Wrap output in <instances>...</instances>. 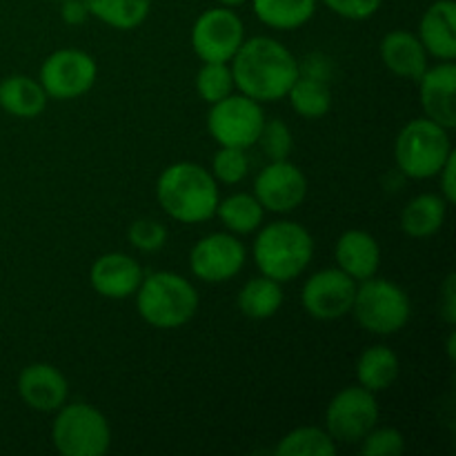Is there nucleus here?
<instances>
[{"mask_svg":"<svg viewBox=\"0 0 456 456\" xmlns=\"http://www.w3.org/2000/svg\"><path fill=\"white\" fill-rule=\"evenodd\" d=\"M401 374L399 356L387 346H372L361 352L356 361V381L370 392H386L396 383Z\"/></svg>","mask_w":456,"mask_h":456,"instance_id":"obj_21","label":"nucleus"},{"mask_svg":"<svg viewBox=\"0 0 456 456\" xmlns=\"http://www.w3.org/2000/svg\"><path fill=\"white\" fill-rule=\"evenodd\" d=\"M334 71V62L330 61L323 53H310L305 56V61L298 62V76H307V78L323 80V83H330Z\"/></svg>","mask_w":456,"mask_h":456,"instance_id":"obj_36","label":"nucleus"},{"mask_svg":"<svg viewBox=\"0 0 456 456\" xmlns=\"http://www.w3.org/2000/svg\"><path fill=\"white\" fill-rule=\"evenodd\" d=\"M356 281L338 267H328L305 281L301 289L303 310L316 321H338L352 312Z\"/></svg>","mask_w":456,"mask_h":456,"instance_id":"obj_13","label":"nucleus"},{"mask_svg":"<svg viewBox=\"0 0 456 456\" xmlns=\"http://www.w3.org/2000/svg\"><path fill=\"white\" fill-rule=\"evenodd\" d=\"M279 456H334L337 441L328 435L325 428L303 426L288 432L276 445Z\"/></svg>","mask_w":456,"mask_h":456,"instance_id":"obj_29","label":"nucleus"},{"mask_svg":"<svg viewBox=\"0 0 456 456\" xmlns=\"http://www.w3.org/2000/svg\"><path fill=\"white\" fill-rule=\"evenodd\" d=\"M256 145H261L263 154H265L270 160L289 159L294 147V138H292V132H289L288 123L281 118L265 120Z\"/></svg>","mask_w":456,"mask_h":456,"instance_id":"obj_32","label":"nucleus"},{"mask_svg":"<svg viewBox=\"0 0 456 456\" xmlns=\"http://www.w3.org/2000/svg\"><path fill=\"white\" fill-rule=\"evenodd\" d=\"M254 196L265 212L289 214L301 208L307 196V178L294 163L270 160L254 178Z\"/></svg>","mask_w":456,"mask_h":456,"instance_id":"obj_14","label":"nucleus"},{"mask_svg":"<svg viewBox=\"0 0 456 456\" xmlns=\"http://www.w3.org/2000/svg\"><path fill=\"white\" fill-rule=\"evenodd\" d=\"M456 65L454 61H439V65L428 67L419 78V98L426 111V118L435 120L441 127H456Z\"/></svg>","mask_w":456,"mask_h":456,"instance_id":"obj_15","label":"nucleus"},{"mask_svg":"<svg viewBox=\"0 0 456 456\" xmlns=\"http://www.w3.org/2000/svg\"><path fill=\"white\" fill-rule=\"evenodd\" d=\"M214 216L221 218V223L225 225L227 232L236 236H245L256 232L263 225V218H265V209L258 203V199L254 194H232L227 199L218 200V208Z\"/></svg>","mask_w":456,"mask_h":456,"instance_id":"obj_26","label":"nucleus"},{"mask_svg":"<svg viewBox=\"0 0 456 456\" xmlns=\"http://www.w3.org/2000/svg\"><path fill=\"white\" fill-rule=\"evenodd\" d=\"M439 176V185L441 191L439 194L448 200V205H452L456 200V154L452 151L450 159L445 160V165L441 167V172L436 174Z\"/></svg>","mask_w":456,"mask_h":456,"instance_id":"obj_38","label":"nucleus"},{"mask_svg":"<svg viewBox=\"0 0 456 456\" xmlns=\"http://www.w3.org/2000/svg\"><path fill=\"white\" fill-rule=\"evenodd\" d=\"M98 78V65L83 49H58L45 58L40 67L38 83L49 98L74 101L85 96Z\"/></svg>","mask_w":456,"mask_h":456,"instance_id":"obj_10","label":"nucleus"},{"mask_svg":"<svg viewBox=\"0 0 456 456\" xmlns=\"http://www.w3.org/2000/svg\"><path fill=\"white\" fill-rule=\"evenodd\" d=\"M379 53H381L383 65L399 78L419 80L423 71L428 69V52L419 36L412 31L395 29L386 34Z\"/></svg>","mask_w":456,"mask_h":456,"instance_id":"obj_20","label":"nucleus"},{"mask_svg":"<svg viewBox=\"0 0 456 456\" xmlns=\"http://www.w3.org/2000/svg\"><path fill=\"white\" fill-rule=\"evenodd\" d=\"M441 301H439V312L445 319V323L454 325L456 323V276L448 274V279L444 281L439 289Z\"/></svg>","mask_w":456,"mask_h":456,"instance_id":"obj_37","label":"nucleus"},{"mask_svg":"<svg viewBox=\"0 0 456 456\" xmlns=\"http://www.w3.org/2000/svg\"><path fill=\"white\" fill-rule=\"evenodd\" d=\"M321 3L346 20H368L381 9L383 0H321Z\"/></svg>","mask_w":456,"mask_h":456,"instance_id":"obj_35","label":"nucleus"},{"mask_svg":"<svg viewBox=\"0 0 456 456\" xmlns=\"http://www.w3.org/2000/svg\"><path fill=\"white\" fill-rule=\"evenodd\" d=\"M337 267L346 272L356 283L377 276L381 265V245L372 234L363 230H347L334 245Z\"/></svg>","mask_w":456,"mask_h":456,"instance_id":"obj_18","label":"nucleus"},{"mask_svg":"<svg viewBox=\"0 0 456 456\" xmlns=\"http://www.w3.org/2000/svg\"><path fill=\"white\" fill-rule=\"evenodd\" d=\"M265 111L261 102L252 101L245 94H230L223 101L214 102L208 114V132L218 147H239L249 150L258 142Z\"/></svg>","mask_w":456,"mask_h":456,"instance_id":"obj_8","label":"nucleus"},{"mask_svg":"<svg viewBox=\"0 0 456 456\" xmlns=\"http://www.w3.org/2000/svg\"><path fill=\"white\" fill-rule=\"evenodd\" d=\"M450 129L430 118H414L399 132L395 142L396 167L414 181L436 178L452 154Z\"/></svg>","mask_w":456,"mask_h":456,"instance_id":"obj_5","label":"nucleus"},{"mask_svg":"<svg viewBox=\"0 0 456 456\" xmlns=\"http://www.w3.org/2000/svg\"><path fill=\"white\" fill-rule=\"evenodd\" d=\"M85 4L89 16L118 31L136 29L151 12V0H85Z\"/></svg>","mask_w":456,"mask_h":456,"instance_id":"obj_27","label":"nucleus"},{"mask_svg":"<svg viewBox=\"0 0 456 456\" xmlns=\"http://www.w3.org/2000/svg\"><path fill=\"white\" fill-rule=\"evenodd\" d=\"M363 456H396L405 450V439L396 428L374 426L363 439L359 441Z\"/></svg>","mask_w":456,"mask_h":456,"instance_id":"obj_34","label":"nucleus"},{"mask_svg":"<svg viewBox=\"0 0 456 456\" xmlns=\"http://www.w3.org/2000/svg\"><path fill=\"white\" fill-rule=\"evenodd\" d=\"M127 239L132 248H136L138 252H159L167 243V227L163 223L154 221V218H138V221L129 225Z\"/></svg>","mask_w":456,"mask_h":456,"instance_id":"obj_33","label":"nucleus"},{"mask_svg":"<svg viewBox=\"0 0 456 456\" xmlns=\"http://www.w3.org/2000/svg\"><path fill=\"white\" fill-rule=\"evenodd\" d=\"M18 395L36 412H56L67 403L69 383L65 374L49 363H31L18 377Z\"/></svg>","mask_w":456,"mask_h":456,"instance_id":"obj_17","label":"nucleus"},{"mask_svg":"<svg viewBox=\"0 0 456 456\" xmlns=\"http://www.w3.org/2000/svg\"><path fill=\"white\" fill-rule=\"evenodd\" d=\"M136 310L156 330H176L194 319L199 292L176 272H151L136 289Z\"/></svg>","mask_w":456,"mask_h":456,"instance_id":"obj_4","label":"nucleus"},{"mask_svg":"<svg viewBox=\"0 0 456 456\" xmlns=\"http://www.w3.org/2000/svg\"><path fill=\"white\" fill-rule=\"evenodd\" d=\"M156 199L169 218L196 225L216 214L221 194L212 172L199 163L181 160L160 172L156 181Z\"/></svg>","mask_w":456,"mask_h":456,"instance_id":"obj_2","label":"nucleus"},{"mask_svg":"<svg viewBox=\"0 0 456 456\" xmlns=\"http://www.w3.org/2000/svg\"><path fill=\"white\" fill-rule=\"evenodd\" d=\"M56 412L52 441L62 456H102L110 452L111 428L101 410L89 403H65Z\"/></svg>","mask_w":456,"mask_h":456,"instance_id":"obj_7","label":"nucleus"},{"mask_svg":"<svg viewBox=\"0 0 456 456\" xmlns=\"http://www.w3.org/2000/svg\"><path fill=\"white\" fill-rule=\"evenodd\" d=\"M61 18L65 25L78 27L83 22H87L92 16H89V9L85 4V0H62Z\"/></svg>","mask_w":456,"mask_h":456,"instance_id":"obj_39","label":"nucleus"},{"mask_svg":"<svg viewBox=\"0 0 456 456\" xmlns=\"http://www.w3.org/2000/svg\"><path fill=\"white\" fill-rule=\"evenodd\" d=\"M218 3H221L223 7L234 9V7H240V4H243V3H248V0H218Z\"/></svg>","mask_w":456,"mask_h":456,"instance_id":"obj_40","label":"nucleus"},{"mask_svg":"<svg viewBox=\"0 0 456 456\" xmlns=\"http://www.w3.org/2000/svg\"><path fill=\"white\" fill-rule=\"evenodd\" d=\"M47 92L29 76H9L0 80V107L16 118H36L47 107Z\"/></svg>","mask_w":456,"mask_h":456,"instance_id":"obj_23","label":"nucleus"},{"mask_svg":"<svg viewBox=\"0 0 456 456\" xmlns=\"http://www.w3.org/2000/svg\"><path fill=\"white\" fill-rule=\"evenodd\" d=\"M448 200L441 194H419L401 212V230L412 239H430L444 227Z\"/></svg>","mask_w":456,"mask_h":456,"instance_id":"obj_22","label":"nucleus"},{"mask_svg":"<svg viewBox=\"0 0 456 456\" xmlns=\"http://www.w3.org/2000/svg\"><path fill=\"white\" fill-rule=\"evenodd\" d=\"M377 423V396L361 386L343 387L325 410V430L337 444H359Z\"/></svg>","mask_w":456,"mask_h":456,"instance_id":"obj_9","label":"nucleus"},{"mask_svg":"<svg viewBox=\"0 0 456 456\" xmlns=\"http://www.w3.org/2000/svg\"><path fill=\"white\" fill-rule=\"evenodd\" d=\"M243 243L232 232H214L194 243L190 252V267L196 279L205 283H225L236 279L245 267Z\"/></svg>","mask_w":456,"mask_h":456,"instance_id":"obj_12","label":"nucleus"},{"mask_svg":"<svg viewBox=\"0 0 456 456\" xmlns=\"http://www.w3.org/2000/svg\"><path fill=\"white\" fill-rule=\"evenodd\" d=\"M234 87L256 102H276L288 96L298 78V62L294 53L270 36H254L243 40L230 61Z\"/></svg>","mask_w":456,"mask_h":456,"instance_id":"obj_1","label":"nucleus"},{"mask_svg":"<svg viewBox=\"0 0 456 456\" xmlns=\"http://www.w3.org/2000/svg\"><path fill=\"white\" fill-rule=\"evenodd\" d=\"M352 314L356 323L377 337H392L408 325L412 303L405 289L387 279H365L356 283Z\"/></svg>","mask_w":456,"mask_h":456,"instance_id":"obj_6","label":"nucleus"},{"mask_svg":"<svg viewBox=\"0 0 456 456\" xmlns=\"http://www.w3.org/2000/svg\"><path fill=\"white\" fill-rule=\"evenodd\" d=\"M236 305L252 321L272 319L283 305V288L274 279H267L261 274L256 279H249L240 288Z\"/></svg>","mask_w":456,"mask_h":456,"instance_id":"obj_25","label":"nucleus"},{"mask_svg":"<svg viewBox=\"0 0 456 456\" xmlns=\"http://www.w3.org/2000/svg\"><path fill=\"white\" fill-rule=\"evenodd\" d=\"M234 89L230 62H203L196 74V92H199L200 101L209 102V105L234 94Z\"/></svg>","mask_w":456,"mask_h":456,"instance_id":"obj_30","label":"nucleus"},{"mask_svg":"<svg viewBox=\"0 0 456 456\" xmlns=\"http://www.w3.org/2000/svg\"><path fill=\"white\" fill-rule=\"evenodd\" d=\"M243 40V20L223 4L200 13L191 27V47L203 62H230Z\"/></svg>","mask_w":456,"mask_h":456,"instance_id":"obj_11","label":"nucleus"},{"mask_svg":"<svg viewBox=\"0 0 456 456\" xmlns=\"http://www.w3.org/2000/svg\"><path fill=\"white\" fill-rule=\"evenodd\" d=\"M301 118L316 120L323 118L332 107V92L330 85L323 80L307 78V76H298L294 85L289 87L288 96H285Z\"/></svg>","mask_w":456,"mask_h":456,"instance_id":"obj_28","label":"nucleus"},{"mask_svg":"<svg viewBox=\"0 0 456 456\" xmlns=\"http://www.w3.org/2000/svg\"><path fill=\"white\" fill-rule=\"evenodd\" d=\"M142 267L134 256L123 252H110L98 256L89 270V283L94 292L110 301H123L136 294L142 281Z\"/></svg>","mask_w":456,"mask_h":456,"instance_id":"obj_16","label":"nucleus"},{"mask_svg":"<svg viewBox=\"0 0 456 456\" xmlns=\"http://www.w3.org/2000/svg\"><path fill=\"white\" fill-rule=\"evenodd\" d=\"M258 230L252 256L263 276L283 285L307 270L314 256V239L307 227L294 221H274Z\"/></svg>","mask_w":456,"mask_h":456,"instance_id":"obj_3","label":"nucleus"},{"mask_svg":"<svg viewBox=\"0 0 456 456\" xmlns=\"http://www.w3.org/2000/svg\"><path fill=\"white\" fill-rule=\"evenodd\" d=\"M419 40L426 47L428 56L436 61H454L456 58V3L454 0H436L419 22Z\"/></svg>","mask_w":456,"mask_h":456,"instance_id":"obj_19","label":"nucleus"},{"mask_svg":"<svg viewBox=\"0 0 456 456\" xmlns=\"http://www.w3.org/2000/svg\"><path fill=\"white\" fill-rule=\"evenodd\" d=\"M249 172V159L239 147H218L212 159V176L223 185H239Z\"/></svg>","mask_w":456,"mask_h":456,"instance_id":"obj_31","label":"nucleus"},{"mask_svg":"<svg viewBox=\"0 0 456 456\" xmlns=\"http://www.w3.org/2000/svg\"><path fill=\"white\" fill-rule=\"evenodd\" d=\"M319 0H252V12L270 29L294 31L314 18Z\"/></svg>","mask_w":456,"mask_h":456,"instance_id":"obj_24","label":"nucleus"},{"mask_svg":"<svg viewBox=\"0 0 456 456\" xmlns=\"http://www.w3.org/2000/svg\"><path fill=\"white\" fill-rule=\"evenodd\" d=\"M58 3H62V0H58Z\"/></svg>","mask_w":456,"mask_h":456,"instance_id":"obj_41","label":"nucleus"}]
</instances>
